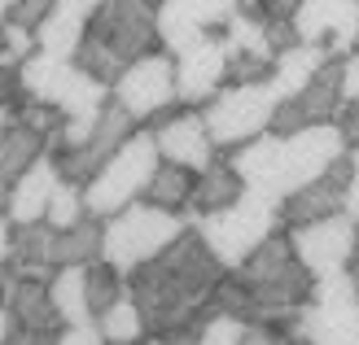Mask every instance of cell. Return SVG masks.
Here are the masks:
<instances>
[{
  "instance_id": "1",
  "label": "cell",
  "mask_w": 359,
  "mask_h": 345,
  "mask_svg": "<svg viewBox=\"0 0 359 345\" xmlns=\"http://www.w3.org/2000/svg\"><path fill=\"white\" fill-rule=\"evenodd\" d=\"M224 276L228 267L210 253L197 227H189L167 253H158L154 262L132 271L128 288L140 315H145L149 337H167L171 345H197L202 328L219 315L210 297L224 284Z\"/></svg>"
},
{
  "instance_id": "2",
  "label": "cell",
  "mask_w": 359,
  "mask_h": 345,
  "mask_svg": "<svg viewBox=\"0 0 359 345\" xmlns=\"http://www.w3.org/2000/svg\"><path fill=\"white\" fill-rule=\"evenodd\" d=\"M154 48H163L158 44V5H149V0H105L88 17V35L75 52V66L114 92L123 70L149 57Z\"/></svg>"
},
{
  "instance_id": "3",
  "label": "cell",
  "mask_w": 359,
  "mask_h": 345,
  "mask_svg": "<svg viewBox=\"0 0 359 345\" xmlns=\"http://www.w3.org/2000/svg\"><path fill=\"white\" fill-rule=\"evenodd\" d=\"M189 227H197V236L210 245V253L219 258L228 271H237L255 249H263V241L280 227V197L272 192H255L250 188L237 206L215 210L193 219Z\"/></svg>"
},
{
  "instance_id": "4",
  "label": "cell",
  "mask_w": 359,
  "mask_h": 345,
  "mask_svg": "<svg viewBox=\"0 0 359 345\" xmlns=\"http://www.w3.org/2000/svg\"><path fill=\"white\" fill-rule=\"evenodd\" d=\"M158 167H163V153H158L154 132H136V136L83 184V206H88V214L105 223V219H114V214H123L128 206L145 202L149 179H154Z\"/></svg>"
},
{
  "instance_id": "5",
  "label": "cell",
  "mask_w": 359,
  "mask_h": 345,
  "mask_svg": "<svg viewBox=\"0 0 359 345\" xmlns=\"http://www.w3.org/2000/svg\"><path fill=\"white\" fill-rule=\"evenodd\" d=\"M184 232H189L184 214H171V210H158L149 202H136L123 214H114V219H105L101 258L114 271H123V276H132V271H140L145 262H154L158 253H167Z\"/></svg>"
},
{
  "instance_id": "6",
  "label": "cell",
  "mask_w": 359,
  "mask_h": 345,
  "mask_svg": "<svg viewBox=\"0 0 359 345\" xmlns=\"http://www.w3.org/2000/svg\"><path fill=\"white\" fill-rule=\"evenodd\" d=\"M276 110H280V97L272 83H241V87H224L215 101H206L202 118H206L215 149L232 153V149L272 132Z\"/></svg>"
},
{
  "instance_id": "7",
  "label": "cell",
  "mask_w": 359,
  "mask_h": 345,
  "mask_svg": "<svg viewBox=\"0 0 359 345\" xmlns=\"http://www.w3.org/2000/svg\"><path fill=\"white\" fill-rule=\"evenodd\" d=\"M302 345H359V288L346 271L316 280L302 306Z\"/></svg>"
},
{
  "instance_id": "8",
  "label": "cell",
  "mask_w": 359,
  "mask_h": 345,
  "mask_svg": "<svg viewBox=\"0 0 359 345\" xmlns=\"http://www.w3.org/2000/svg\"><path fill=\"white\" fill-rule=\"evenodd\" d=\"M114 105H123L136 122H154L163 110L180 105V92H175V57L163 48H154L149 57L132 62L123 70V79L114 83Z\"/></svg>"
},
{
  "instance_id": "9",
  "label": "cell",
  "mask_w": 359,
  "mask_h": 345,
  "mask_svg": "<svg viewBox=\"0 0 359 345\" xmlns=\"http://www.w3.org/2000/svg\"><path fill=\"white\" fill-rule=\"evenodd\" d=\"M290 241H294L298 262L307 267L316 280H325V276H337V271L351 267L355 249H359V223L351 214H333V219L290 227Z\"/></svg>"
},
{
  "instance_id": "10",
  "label": "cell",
  "mask_w": 359,
  "mask_h": 345,
  "mask_svg": "<svg viewBox=\"0 0 359 345\" xmlns=\"http://www.w3.org/2000/svg\"><path fill=\"white\" fill-rule=\"evenodd\" d=\"M232 13H241L237 0H163V9H158V44H163V52L180 57L193 44H202L206 35L224 31L232 22Z\"/></svg>"
},
{
  "instance_id": "11",
  "label": "cell",
  "mask_w": 359,
  "mask_h": 345,
  "mask_svg": "<svg viewBox=\"0 0 359 345\" xmlns=\"http://www.w3.org/2000/svg\"><path fill=\"white\" fill-rule=\"evenodd\" d=\"M351 153L346 136L337 132V122L325 127H307V132L285 136V167H280V197H290L298 188H307L311 179L333 171L337 162Z\"/></svg>"
},
{
  "instance_id": "12",
  "label": "cell",
  "mask_w": 359,
  "mask_h": 345,
  "mask_svg": "<svg viewBox=\"0 0 359 345\" xmlns=\"http://www.w3.org/2000/svg\"><path fill=\"white\" fill-rule=\"evenodd\" d=\"M154 140H158V153H163V162H175V167L184 171H206L215 162V140L206 132V118L202 110H180V105H171V110H163L154 118Z\"/></svg>"
},
{
  "instance_id": "13",
  "label": "cell",
  "mask_w": 359,
  "mask_h": 345,
  "mask_svg": "<svg viewBox=\"0 0 359 345\" xmlns=\"http://www.w3.org/2000/svg\"><path fill=\"white\" fill-rule=\"evenodd\" d=\"M337 110H342V57H333L298 97L280 101L272 132L294 136V132H307V127H325L337 118Z\"/></svg>"
},
{
  "instance_id": "14",
  "label": "cell",
  "mask_w": 359,
  "mask_h": 345,
  "mask_svg": "<svg viewBox=\"0 0 359 345\" xmlns=\"http://www.w3.org/2000/svg\"><path fill=\"white\" fill-rule=\"evenodd\" d=\"M224 83H228V44L219 31L175 57V92H180L184 110H197V105L215 101L224 92Z\"/></svg>"
},
{
  "instance_id": "15",
  "label": "cell",
  "mask_w": 359,
  "mask_h": 345,
  "mask_svg": "<svg viewBox=\"0 0 359 345\" xmlns=\"http://www.w3.org/2000/svg\"><path fill=\"white\" fill-rule=\"evenodd\" d=\"M294 31L302 44H325L333 57H351L359 48V0H302Z\"/></svg>"
},
{
  "instance_id": "16",
  "label": "cell",
  "mask_w": 359,
  "mask_h": 345,
  "mask_svg": "<svg viewBox=\"0 0 359 345\" xmlns=\"http://www.w3.org/2000/svg\"><path fill=\"white\" fill-rule=\"evenodd\" d=\"M136 136V118L123 110V105H105V114H101V122H97V132L88 136L75 153H66V157H57V171H62V179H75V184H88L105 162H110L123 144H128Z\"/></svg>"
},
{
  "instance_id": "17",
  "label": "cell",
  "mask_w": 359,
  "mask_h": 345,
  "mask_svg": "<svg viewBox=\"0 0 359 345\" xmlns=\"http://www.w3.org/2000/svg\"><path fill=\"white\" fill-rule=\"evenodd\" d=\"M346 188H351V153L337 162L333 171L311 179L307 188H298V192L285 197V202H280V223L285 227H302V223H316V219L346 214Z\"/></svg>"
},
{
  "instance_id": "18",
  "label": "cell",
  "mask_w": 359,
  "mask_h": 345,
  "mask_svg": "<svg viewBox=\"0 0 359 345\" xmlns=\"http://www.w3.org/2000/svg\"><path fill=\"white\" fill-rule=\"evenodd\" d=\"M62 184V171H57V157L53 153H40L31 162V171L18 179V188L9 192V223L13 227H27V223H44V214H48V202H53V192H57Z\"/></svg>"
},
{
  "instance_id": "19",
  "label": "cell",
  "mask_w": 359,
  "mask_h": 345,
  "mask_svg": "<svg viewBox=\"0 0 359 345\" xmlns=\"http://www.w3.org/2000/svg\"><path fill=\"white\" fill-rule=\"evenodd\" d=\"M232 162V171H237L245 179V188H255V192H272L280 197V167H285V136L276 132H267L259 140H250L241 144V149H232L224 153ZM285 202V197H280Z\"/></svg>"
},
{
  "instance_id": "20",
  "label": "cell",
  "mask_w": 359,
  "mask_h": 345,
  "mask_svg": "<svg viewBox=\"0 0 359 345\" xmlns=\"http://www.w3.org/2000/svg\"><path fill=\"white\" fill-rule=\"evenodd\" d=\"M245 179L232 171V162L228 157H215L206 171H197V184H193V202L184 210V219H202V214H215V210H228V206H237L241 197H245Z\"/></svg>"
},
{
  "instance_id": "21",
  "label": "cell",
  "mask_w": 359,
  "mask_h": 345,
  "mask_svg": "<svg viewBox=\"0 0 359 345\" xmlns=\"http://www.w3.org/2000/svg\"><path fill=\"white\" fill-rule=\"evenodd\" d=\"M329 62H333V52H329L325 44H294V48L276 52V66H272V79H267V83L276 87L280 101H290V97H298Z\"/></svg>"
},
{
  "instance_id": "22",
  "label": "cell",
  "mask_w": 359,
  "mask_h": 345,
  "mask_svg": "<svg viewBox=\"0 0 359 345\" xmlns=\"http://www.w3.org/2000/svg\"><path fill=\"white\" fill-rule=\"evenodd\" d=\"M40 153H48L44 136L27 132L22 122H13V127L0 132V210L9 206V192L18 188V179L31 171V162L40 157Z\"/></svg>"
},
{
  "instance_id": "23",
  "label": "cell",
  "mask_w": 359,
  "mask_h": 345,
  "mask_svg": "<svg viewBox=\"0 0 359 345\" xmlns=\"http://www.w3.org/2000/svg\"><path fill=\"white\" fill-rule=\"evenodd\" d=\"M9 315H13L18 328H35V332H62L66 328L57 306L48 297V280H13Z\"/></svg>"
},
{
  "instance_id": "24",
  "label": "cell",
  "mask_w": 359,
  "mask_h": 345,
  "mask_svg": "<svg viewBox=\"0 0 359 345\" xmlns=\"http://www.w3.org/2000/svg\"><path fill=\"white\" fill-rule=\"evenodd\" d=\"M48 297L57 306L62 323H97L93 306H88V276L83 267H57L48 280Z\"/></svg>"
},
{
  "instance_id": "25",
  "label": "cell",
  "mask_w": 359,
  "mask_h": 345,
  "mask_svg": "<svg viewBox=\"0 0 359 345\" xmlns=\"http://www.w3.org/2000/svg\"><path fill=\"white\" fill-rule=\"evenodd\" d=\"M101 245H105V223L88 214L79 227L57 232V241H53V267H88L101 258Z\"/></svg>"
},
{
  "instance_id": "26",
  "label": "cell",
  "mask_w": 359,
  "mask_h": 345,
  "mask_svg": "<svg viewBox=\"0 0 359 345\" xmlns=\"http://www.w3.org/2000/svg\"><path fill=\"white\" fill-rule=\"evenodd\" d=\"M83 35H88V17H75V13H66V9H53L40 22V31H35V44H40V52H53V57H70V62H75Z\"/></svg>"
},
{
  "instance_id": "27",
  "label": "cell",
  "mask_w": 359,
  "mask_h": 345,
  "mask_svg": "<svg viewBox=\"0 0 359 345\" xmlns=\"http://www.w3.org/2000/svg\"><path fill=\"white\" fill-rule=\"evenodd\" d=\"M224 44H228V57H263V62H276V48L267 44V27L259 13H232V22L219 31Z\"/></svg>"
},
{
  "instance_id": "28",
  "label": "cell",
  "mask_w": 359,
  "mask_h": 345,
  "mask_svg": "<svg viewBox=\"0 0 359 345\" xmlns=\"http://www.w3.org/2000/svg\"><path fill=\"white\" fill-rule=\"evenodd\" d=\"M193 184H197L193 171L175 167V162H163V167L154 171V179H149L145 202H149V206H158V210L180 214V210H189V202H193Z\"/></svg>"
},
{
  "instance_id": "29",
  "label": "cell",
  "mask_w": 359,
  "mask_h": 345,
  "mask_svg": "<svg viewBox=\"0 0 359 345\" xmlns=\"http://www.w3.org/2000/svg\"><path fill=\"white\" fill-rule=\"evenodd\" d=\"M83 276H88V306H93V315H97V319L110 311V306H118L123 297L132 293V288H128V276H123V271H114L105 258L88 262V267H83Z\"/></svg>"
},
{
  "instance_id": "30",
  "label": "cell",
  "mask_w": 359,
  "mask_h": 345,
  "mask_svg": "<svg viewBox=\"0 0 359 345\" xmlns=\"http://www.w3.org/2000/svg\"><path fill=\"white\" fill-rule=\"evenodd\" d=\"M53 241H57V227L53 223L13 227V267H53Z\"/></svg>"
},
{
  "instance_id": "31",
  "label": "cell",
  "mask_w": 359,
  "mask_h": 345,
  "mask_svg": "<svg viewBox=\"0 0 359 345\" xmlns=\"http://www.w3.org/2000/svg\"><path fill=\"white\" fill-rule=\"evenodd\" d=\"M97 328L105 332V341H110V345H140V341L149 337L145 315H140V306L132 302V293L123 297L118 306H110V311L97 319Z\"/></svg>"
},
{
  "instance_id": "32",
  "label": "cell",
  "mask_w": 359,
  "mask_h": 345,
  "mask_svg": "<svg viewBox=\"0 0 359 345\" xmlns=\"http://www.w3.org/2000/svg\"><path fill=\"white\" fill-rule=\"evenodd\" d=\"M83 219H88V206H83V184H75V179H62L57 192H53V202H48L44 223H53L57 232H70V227H79Z\"/></svg>"
},
{
  "instance_id": "33",
  "label": "cell",
  "mask_w": 359,
  "mask_h": 345,
  "mask_svg": "<svg viewBox=\"0 0 359 345\" xmlns=\"http://www.w3.org/2000/svg\"><path fill=\"white\" fill-rule=\"evenodd\" d=\"M57 9V0H9V22L27 27V31H40V22Z\"/></svg>"
},
{
  "instance_id": "34",
  "label": "cell",
  "mask_w": 359,
  "mask_h": 345,
  "mask_svg": "<svg viewBox=\"0 0 359 345\" xmlns=\"http://www.w3.org/2000/svg\"><path fill=\"white\" fill-rule=\"evenodd\" d=\"M22 101H27L22 66H18V62H0V105H9V110H22Z\"/></svg>"
},
{
  "instance_id": "35",
  "label": "cell",
  "mask_w": 359,
  "mask_h": 345,
  "mask_svg": "<svg viewBox=\"0 0 359 345\" xmlns=\"http://www.w3.org/2000/svg\"><path fill=\"white\" fill-rule=\"evenodd\" d=\"M57 345H110L97 323H66L57 332Z\"/></svg>"
},
{
  "instance_id": "36",
  "label": "cell",
  "mask_w": 359,
  "mask_h": 345,
  "mask_svg": "<svg viewBox=\"0 0 359 345\" xmlns=\"http://www.w3.org/2000/svg\"><path fill=\"white\" fill-rule=\"evenodd\" d=\"M337 132L346 136L351 149H359V101H342V110H337Z\"/></svg>"
},
{
  "instance_id": "37",
  "label": "cell",
  "mask_w": 359,
  "mask_h": 345,
  "mask_svg": "<svg viewBox=\"0 0 359 345\" xmlns=\"http://www.w3.org/2000/svg\"><path fill=\"white\" fill-rule=\"evenodd\" d=\"M302 9V0H263L259 17H267V22H294Z\"/></svg>"
},
{
  "instance_id": "38",
  "label": "cell",
  "mask_w": 359,
  "mask_h": 345,
  "mask_svg": "<svg viewBox=\"0 0 359 345\" xmlns=\"http://www.w3.org/2000/svg\"><path fill=\"white\" fill-rule=\"evenodd\" d=\"M342 101H359V48L342 57Z\"/></svg>"
},
{
  "instance_id": "39",
  "label": "cell",
  "mask_w": 359,
  "mask_h": 345,
  "mask_svg": "<svg viewBox=\"0 0 359 345\" xmlns=\"http://www.w3.org/2000/svg\"><path fill=\"white\" fill-rule=\"evenodd\" d=\"M346 214L359 223V149H351V188H346Z\"/></svg>"
},
{
  "instance_id": "40",
  "label": "cell",
  "mask_w": 359,
  "mask_h": 345,
  "mask_svg": "<svg viewBox=\"0 0 359 345\" xmlns=\"http://www.w3.org/2000/svg\"><path fill=\"white\" fill-rule=\"evenodd\" d=\"M9 345H57V332H35V328H18L13 323Z\"/></svg>"
},
{
  "instance_id": "41",
  "label": "cell",
  "mask_w": 359,
  "mask_h": 345,
  "mask_svg": "<svg viewBox=\"0 0 359 345\" xmlns=\"http://www.w3.org/2000/svg\"><path fill=\"white\" fill-rule=\"evenodd\" d=\"M13 262V223H9V214L0 210V267H9Z\"/></svg>"
},
{
  "instance_id": "42",
  "label": "cell",
  "mask_w": 359,
  "mask_h": 345,
  "mask_svg": "<svg viewBox=\"0 0 359 345\" xmlns=\"http://www.w3.org/2000/svg\"><path fill=\"white\" fill-rule=\"evenodd\" d=\"M101 5H105V0H57V9L75 13V17H93V13H97Z\"/></svg>"
},
{
  "instance_id": "43",
  "label": "cell",
  "mask_w": 359,
  "mask_h": 345,
  "mask_svg": "<svg viewBox=\"0 0 359 345\" xmlns=\"http://www.w3.org/2000/svg\"><path fill=\"white\" fill-rule=\"evenodd\" d=\"M13 267H0V311H9V297H13Z\"/></svg>"
},
{
  "instance_id": "44",
  "label": "cell",
  "mask_w": 359,
  "mask_h": 345,
  "mask_svg": "<svg viewBox=\"0 0 359 345\" xmlns=\"http://www.w3.org/2000/svg\"><path fill=\"white\" fill-rule=\"evenodd\" d=\"M245 345H285L276 332H267V328H250V337H245Z\"/></svg>"
},
{
  "instance_id": "45",
  "label": "cell",
  "mask_w": 359,
  "mask_h": 345,
  "mask_svg": "<svg viewBox=\"0 0 359 345\" xmlns=\"http://www.w3.org/2000/svg\"><path fill=\"white\" fill-rule=\"evenodd\" d=\"M9 337H13V315L0 311V345H9Z\"/></svg>"
},
{
  "instance_id": "46",
  "label": "cell",
  "mask_w": 359,
  "mask_h": 345,
  "mask_svg": "<svg viewBox=\"0 0 359 345\" xmlns=\"http://www.w3.org/2000/svg\"><path fill=\"white\" fill-rule=\"evenodd\" d=\"M346 276H351L355 288H359V249H355V258H351V267H346Z\"/></svg>"
},
{
  "instance_id": "47",
  "label": "cell",
  "mask_w": 359,
  "mask_h": 345,
  "mask_svg": "<svg viewBox=\"0 0 359 345\" xmlns=\"http://www.w3.org/2000/svg\"><path fill=\"white\" fill-rule=\"evenodd\" d=\"M237 5H241L245 13H259V9H263V0H237Z\"/></svg>"
},
{
  "instance_id": "48",
  "label": "cell",
  "mask_w": 359,
  "mask_h": 345,
  "mask_svg": "<svg viewBox=\"0 0 359 345\" xmlns=\"http://www.w3.org/2000/svg\"><path fill=\"white\" fill-rule=\"evenodd\" d=\"M9 22V0H0V27Z\"/></svg>"
},
{
  "instance_id": "49",
  "label": "cell",
  "mask_w": 359,
  "mask_h": 345,
  "mask_svg": "<svg viewBox=\"0 0 359 345\" xmlns=\"http://www.w3.org/2000/svg\"><path fill=\"white\" fill-rule=\"evenodd\" d=\"M145 345H171L167 337H145Z\"/></svg>"
},
{
  "instance_id": "50",
  "label": "cell",
  "mask_w": 359,
  "mask_h": 345,
  "mask_svg": "<svg viewBox=\"0 0 359 345\" xmlns=\"http://www.w3.org/2000/svg\"><path fill=\"white\" fill-rule=\"evenodd\" d=\"M197 345H202V341H197Z\"/></svg>"
}]
</instances>
